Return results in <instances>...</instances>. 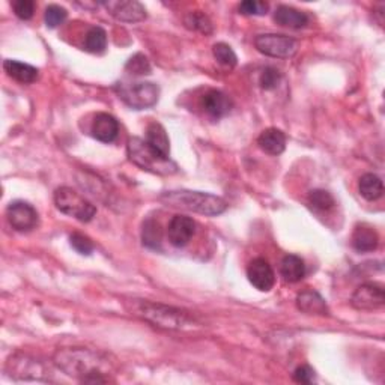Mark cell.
<instances>
[{"instance_id": "cell-31", "label": "cell", "mask_w": 385, "mask_h": 385, "mask_svg": "<svg viewBox=\"0 0 385 385\" xmlns=\"http://www.w3.org/2000/svg\"><path fill=\"white\" fill-rule=\"evenodd\" d=\"M281 80V72L274 67H266L259 77V85L265 91H273Z\"/></svg>"}, {"instance_id": "cell-18", "label": "cell", "mask_w": 385, "mask_h": 385, "mask_svg": "<svg viewBox=\"0 0 385 385\" xmlns=\"http://www.w3.org/2000/svg\"><path fill=\"white\" fill-rule=\"evenodd\" d=\"M258 145L268 156H280L286 149V136L278 128H266L258 137Z\"/></svg>"}, {"instance_id": "cell-8", "label": "cell", "mask_w": 385, "mask_h": 385, "mask_svg": "<svg viewBox=\"0 0 385 385\" xmlns=\"http://www.w3.org/2000/svg\"><path fill=\"white\" fill-rule=\"evenodd\" d=\"M385 304L384 286L376 281H369L358 286L351 297V305L362 312H374Z\"/></svg>"}, {"instance_id": "cell-27", "label": "cell", "mask_w": 385, "mask_h": 385, "mask_svg": "<svg viewBox=\"0 0 385 385\" xmlns=\"http://www.w3.org/2000/svg\"><path fill=\"white\" fill-rule=\"evenodd\" d=\"M212 55L215 58V60L220 63V65L226 67V68H235L238 63V58L235 55V51L232 50V47L224 44V43H217L212 47Z\"/></svg>"}, {"instance_id": "cell-1", "label": "cell", "mask_w": 385, "mask_h": 385, "mask_svg": "<svg viewBox=\"0 0 385 385\" xmlns=\"http://www.w3.org/2000/svg\"><path fill=\"white\" fill-rule=\"evenodd\" d=\"M55 366L63 374L86 384L109 382L113 364L109 357L87 348H62L53 355Z\"/></svg>"}, {"instance_id": "cell-29", "label": "cell", "mask_w": 385, "mask_h": 385, "mask_svg": "<svg viewBox=\"0 0 385 385\" xmlns=\"http://www.w3.org/2000/svg\"><path fill=\"white\" fill-rule=\"evenodd\" d=\"M67 17H68L67 9L60 5H48L45 8L44 20H45L47 28H50V29L58 28V26H60L63 21L67 20Z\"/></svg>"}, {"instance_id": "cell-6", "label": "cell", "mask_w": 385, "mask_h": 385, "mask_svg": "<svg viewBox=\"0 0 385 385\" xmlns=\"http://www.w3.org/2000/svg\"><path fill=\"white\" fill-rule=\"evenodd\" d=\"M55 203L60 212L82 223L91 222L97 214L95 205L70 187H60L55 191Z\"/></svg>"}, {"instance_id": "cell-23", "label": "cell", "mask_w": 385, "mask_h": 385, "mask_svg": "<svg viewBox=\"0 0 385 385\" xmlns=\"http://www.w3.org/2000/svg\"><path fill=\"white\" fill-rule=\"evenodd\" d=\"M358 190H360V195L369 200L375 202L382 197L384 195V184L381 178L374 173H366L360 178V183H358Z\"/></svg>"}, {"instance_id": "cell-16", "label": "cell", "mask_w": 385, "mask_h": 385, "mask_svg": "<svg viewBox=\"0 0 385 385\" xmlns=\"http://www.w3.org/2000/svg\"><path fill=\"white\" fill-rule=\"evenodd\" d=\"M297 307L298 310L305 315H318L325 316L330 313L328 305L324 300L322 295L313 289H307L298 293L297 297Z\"/></svg>"}, {"instance_id": "cell-9", "label": "cell", "mask_w": 385, "mask_h": 385, "mask_svg": "<svg viewBox=\"0 0 385 385\" xmlns=\"http://www.w3.org/2000/svg\"><path fill=\"white\" fill-rule=\"evenodd\" d=\"M6 218L11 227L16 229L17 232H31L38 226V220H40L36 210L31 203L23 200L9 203V207L6 208Z\"/></svg>"}, {"instance_id": "cell-32", "label": "cell", "mask_w": 385, "mask_h": 385, "mask_svg": "<svg viewBox=\"0 0 385 385\" xmlns=\"http://www.w3.org/2000/svg\"><path fill=\"white\" fill-rule=\"evenodd\" d=\"M70 242H71V247L80 254L89 256L94 251V242L91 241V238L83 235V234H79V232L72 234L70 237Z\"/></svg>"}, {"instance_id": "cell-21", "label": "cell", "mask_w": 385, "mask_h": 385, "mask_svg": "<svg viewBox=\"0 0 385 385\" xmlns=\"http://www.w3.org/2000/svg\"><path fill=\"white\" fill-rule=\"evenodd\" d=\"M280 274L289 283H297L305 276L304 261L297 254H288L280 264Z\"/></svg>"}, {"instance_id": "cell-13", "label": "cell", "mask_w": 385, "mask_h": 385, "mask_svg": "<svg viewBox=\"0 0 385 385\" xmlns=\"http://www.w3.org/2000/svg\"><path fill=\"white\" fill-rule=\"evenodd\" d=\"M196 234V222L187 215H175L168 227V237L173 247H185Z\"/></svg>"}, {"instance_id": "cell-24", "label": "cell", "mask_w": 385, "mask_h": 385, "mask_svg": "<svg viewBox=\"0 0 385 385\" xmlns=\"http://www.w3.org/2000/svg\"><path fill=\"white\" fill-rule=\"evenodd\" d=\"M85 48L94 55L104 53L107 48V32L99 26H94V28L89 29L85 38Z\"/></svg>"}, {"instance_id": "cell-5", "label": "cell", "mask_w": 385, "mask_h": 385, "mask_svg": "<svg viewBox=\"0 0 385 385\" xmlns=\"http://www.w3.org/2000/svg\"><path fill=\"white\" fill-rule=\"evenodd\" d=\"M114 91L128 107L134 110H145L156 106L160 98V87L151 82L116 83Z\"/></svg>"}, {"instance_id": "cell-3", "label": "cell", "mask_w": 385, "mask_h": 385, "mask_svg": "<svg viewBox=\"0 0 385 385\" xmlns=\"http://www.w3.org/2000/svg\"><path fill=\"white\" fill-rule=\"evenodd\" d=\"M160 200L164 202L166 205H170V207L208 217L220 215L227 210V203L224 199L202 191H190V190L166 191L160 196Z\"/></svg>"}, {"instance_id": "cell-33", "label": "cell", "mask_w": 385, "mask_h": 385, "mask_svg": "<svg viewBox=\"0 0 385 385\" xmlns=\"http://www.w3.org/2000/svg\"><path fill=\"white\" fill-rule=\"evenodd\" d=\"M239 12L244 16H265L268 12V4L259 0H246L239 5Z\"/></svg>"}, {"instance_id": "cell-2", "label": "cell", "mask_w": 385, "mask_h": 385, "mask_svg": "<svg viewBox=\"0 0 385 385\" xmlns=\"http://www.w3.org/2000/svg\"><path fill=\"white\" fill-rule=\"evenodd\" d=\"M126 309L131 312V315L148 320L152 325L166 330L184 331L195 328L196 325V319L188 312L160 303H151L146 300H131L130 303H126Z\"/></svg>"}, {"instance_id": "cell-34", "label": "cell", "mask_w": 385, "mask_h": 385, "mask_svg": "<svg viewBox=\"0 0 385 385\" xmlns=\"http://www.w3.org/2000/svg\"><path fill=\"white\" fill-rule=\"evenodd\" d=\"M12 9H14V14L20 20H31L35 14V2H32V0H17V2L12 4Z\"/></svg>"}, {"instance_id": "cell-14", "label": "cell", "mask_w": 385, "mask_h": 385, "mask_svg": "<svg viewBox=\"0 0 385 385\" xmlns=\"http://www.w3.org/2000/svg\"><path fill=\"white\" fill-rule=\"evenodd\" d=\"M202 107L210 118L222 119L232 110V101L224 92L217 91V89H210L202 97Z\"/></svg>"}, {"instance_id": "cell-28", "label": "cell", "mask_w": 385, "mask_h": 385, "mask_svg": "<svg viewBox=\"0 0 385 385\" xmlns=\"http://www.w3.org/2000/svg\"><path fill=\"white\" fill-rule=\"evenodd\" d=\"M309 203L315 210L319 211H330L331 208H335L336 200L332 197L331 192H328L327 190H312L309 192Z\"/></svg>"}, {"instance_id": "cell-11", "label": "cell", "mask_w": 385, "mask_h": 385, "mask_svg": "<svg viewBox=\"0 0 385 385\" xmlns=\"http://www.w3.org/2000/svg\"><path fill=\"white\" fill-rule=\"evenodd\" d=\"M6 372L16 379H43L47 375V369L31 357H11L6 364Z\"/></svg>"}, {"instance_id": "cell-22", "label": "cell", "mask_w": 385, "mask_h": 385, "mask_svg": "<svg viewBox=\"0 0 385 385\" xmlns=\"http://www.w3.org/2000/svg\"><path fill=\"white\" fill-rule=\"evenodd\" d=\"M146 142L156 148L158 152H161L163 156L169 157L170 156V140L168 136V131L166 128L158 124V122H152L146 128Z\"/></svg>"}, {"instance_id": "cell-35", "label": "cell", "mask_w": 385, "mask_h": 385, "mask_svg": "<svg viewBox=\"0 0 385 385\" xmlns=\"http://www.w3.org/2000/svg\"><path fill=\"white\" fill-rule=\"evenodd\" d=\"M292 378L295 382L312 384V382H315L316 375H315V370L309 364H303V366L295 369V372L292 374Z\"/></svg>"}, {"instance_id": "cell-26", "label": "cell", "mask_w": 385, "mask_h": 385, "mask_svg": "<svg viewBox=\"0 0 385 385\" xmlns=\"http://www.w3.org/2000/svg\"><path fill=\"white\" fill-rule=\"evenodd\" d=\"M185 26L191 31H196L205 35H210L212 32V23L207 14H203L202 11H195L187 14L184 20Z\"/></svg>"}, {"instance_id": "cell-7", "label": "cell", "mask_w": 385, "mask_h": 385, "mask_svg": "<svg viewBox=\"0 0 385 385\" xmlns=\"http://www.w3.org/2000/svg\"><path fill=\"white\" fill-rule=\"evenodd\" d=\"M254 47L259 53L276 58V59H289L298 51V43L288 35L278 33H265L256 36Z\"/></svg>"}, {"instance_id": "cell-30", "label": "cell", "mask_w": 385, "mask_h": 385, "mask_svg": "<svg viewBox=\"0 0 385 385\" xmlns=\"http://www.w3.org/2000/svg\"><path fill=\"white\" fill-rule=\"evenodd\" d=\"M151 70H152L151 62L142 53L134 55L130 60L126 62V65H125V71L133 74V75H146V74H151Z\"/></svg>"}, {"instance_id": "cell-19", "label": "cell", "mask_w": 385, "mask_h": 385, "mask_svg": "<svg viewBox=\"0 0 385 385\" xmlns=\"http://www.w3.org/2000/svg\"><path fill=\"white\" fill-rule=\"evenodd\" d=\"M4 70L11 79H14L16 82L21 85L35 83L38 80V77H40V71H38V68L29 65V63L12 60V59H6L4 62Z\"/></svg>"}, {"instance_id": "cell-15", "label": "cell", "mask_w": 385, "mask_h": 385, "mask_svg": "<svg viewBox=\"0 0 385 385\" xmlns=\"http://www.w3.org/2000/svg\"><path fill=\"white\" fill-rule=\"evenodd\" d=\"M119 122L109 113H98L92 124V136L102 143H112L118 139Z\"/></svg>"}, {"instance_id": "cell-4", "label": "cell", "mask_w": 385, "mask_h": 385, "mask_svg": "<svg viewBox=\"0 0 385 385\" xmlns=\"http://www.w3.org/2000/svg\"><path fill=\"white\" fill-rule=\"evenodd\" d=\"M128 158L139 169L156 175H173L178 172V166L169 158L163 156L156 148H152L146 140L140 137H131L126 145Z\"/></svg>"}, {"instance_id": "cell-17", "label": "cell", "mask_w": 385, "mask_h": 385, "mask_svg": "<svg viewBox=\"0 0 385 385\" xmlns=\"http://www.w3.org/2000/svg\"><path fill=\"white\" fill-rule=\"evenodd\" d=\"M274 21L278 26H283V28L303 29L309 24V16L300 9H295L286 5H280L274 12Z\"/></svg>"}, {"instance_id": "cell-20", "label": "cell", "mask_w": 385, "mask_h": 385, "mask_svg": "<svg viewBox=\"0 0 385 385\" xmlns=\"http://www.w3.org/2000/svg\"><path fill=\"white\" fill-rule=\"evenodd\" d=\"M351 242H352V247L357 251L367 253V251L376 250L378 244H379V237H378L375 229H372L370 226H366V224H362V226L355 227Z\"/></svg>"}, {"instance_id": "cell-10", "label": "cell", "mask_w": 385, "mask_h": 385, "mask_svg": "<svg viewBox=\"0 0 385 385\" xmlns=\"http://www.w3.org/2000/svg\"><path fill=\"white\" fill-rule=\"evenodd\" d=\"M101 5L112 17L122 23H140L146 18V8L137 0H110Z\"/></svg>"}, {"instance_id": "cell-12", "label": "cell", "mask_w": 385, "mask_h": 385, "mask_svg": "<svg viewBox=\"0 0 385 385\" xmlns=\"http://www.w3.org/2000/svg\"><path fill=\"white\" fill-rule=\"evenodd\" d=\"M247 277L250 283L261 292H269L276 283L274 269L264 258H256L249 264Z\"/></svg>"}, {"instance_id": "cell-25", "label": "cell", "mask_w": 385, "mask_h": 385, "mask_svg": "<svg viewBox=\"0 0 385 385\" xmlns=\"http://www.w3.org/2000/svg\"><path fill=\"white\" fill-rule=\"evenodd\" d=\"M142 241H143V246L148 249H152V250L161 249L163 229L157 220H153V218H148V220L143 223Z\"/></svg>"}]
</instances>
